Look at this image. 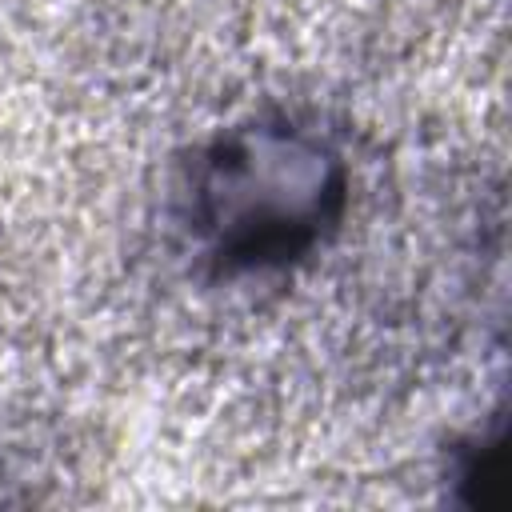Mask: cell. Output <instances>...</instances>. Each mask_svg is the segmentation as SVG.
Here are the masks:
<instances>
[{
  "instance_id": "obj_1",
  "label": "cell",
  "mask_w": 512,
  "mask_h": 512,
  "mask_svg": "<svg viewBox=\"0 0 512 512\" xmlns=\"http://www.w3.org/2000/svg\"><path fill=\"white\" fill-rule=\"evenodd\" d=\"M192 232L220 272H272L320 248L348 208V164L284 116L244 120L192 164Z\"/></svg>"
}]
</instances>
